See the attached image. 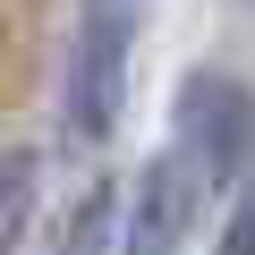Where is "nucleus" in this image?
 Instances as JSON below:
<instances>
[{
    "mask_svg": "<svg viewBox=\"0 0 255 255\" xmlns=\"http://www.w3.org/2000/svg\"><path fill=\"white\" fill-rule=\"evenodd\" d=\"M136 34H145V0H77V34H68V68H60V119H68V136L102 145L119 128Z\"/></svg>",
    "mask_w": 255,
    "mask_h": 255,
    "instance_id": "f257e3e1",
    "label": "nucleus"
},
{
    "mask_svg": "<svg viewBox=\"0 0 255 255\" xmlns=\"http://www.w3.org/2000/svg\"><path fill=\"white\" fill-rule=\"evenodd\" d=\"M204 196H221V187L204 179V162L179 153V145H162V153L136 170V196H128V221H119V255H187Z\"/></svg>",
    "mask_w": 255,
    "mask_h": 255,
    "instance_id": "f03ea898",
    "label": "nucleus"
},
{
    "mask_svg": "<svg viewBox=\"0 0 255 255\" xmlns=\"http://www.w3.org/2000/svg\"><path fill=\"white\" fill-rule=\"evenodd\" d=\"M170 128H179L170 145H179V153H196L213 187H230V179H238V162L255 153V94H247L238 77L204 68V77H187V85H179Z\"/></svg>",
    "mask_w": 255,
    "mask_h": 255,
    "instance_id": "7ed1b4c3",
    "label": "nucleus"
},
{
    "mask_svg": "<svg viewBox=\"0 0 255 255\" xmlns=\"http://www.w3.org/2000/svg\"><path fill=\"white\" fill-rule=\"evenodd\" d=\"M128 213H119V187L111 179H94L77 204H68V221H60V238H51V255H111V230H119Z\"/></svg>",
    "mask_w": 255,
    "mask_h": 255,
    "instance_id": "20e7f679",
    "label": "nucleus"
},
{
    "mask_svg": "<svg viewBox=\"0 0 255 255\" xmlns=\"http://www.w3.org/2000/svg\"><path fill=\"white\" fill-rule=\"evenodd\" d=\"M26 213H34V153H9V170H0V255L26 247Z\"/></svg>",
    "mask_w": 255,
    "mask_h": 255,
    "instance_id": "39448f33",
    "label": "nucleus"
},
{
    "mask_svg": "<svg viewBox=\"0 0 255 255\" xmlns=\"http://www.w3.org/2000/svg\"><path fill=\"white\" fill-rule=\"evenodd\" d=\"M221 255H255V196L230 213V230H221Z\"/></svg>",
    "mask_w": 255,
    "mask_h": 255,
    "instance_id": "423d86ee",
    "label": "nucleus"
}]
</instances>
